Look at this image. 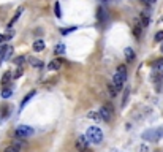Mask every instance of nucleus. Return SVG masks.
Masks as SVG:
<instances>
[{"mask_svg": "<svg viewBox=\"0 0 163 152\" xmlns=\"http://www.w3.org/2000/svg\"><path fill=\"white\" fill-rule=\"evenodd\" d=\"M86 138L89 139V143L100 144V143H102V139H103V132H102V128L97 127V125L89 127L87 132H86Z\"/></svg>", "mask_w": 163, "mask_h": 152, "instance_id": "obj_1", "label": "nucleus"}, {"mask_svg": "<svg viewBox=\"0 0 163 152\" xmlns=\"http://www.w3.org/2000/svg\"><path fill=\"white\" fill-rule=\"evenodd\" d=\"M127 81V67L125 65H119L117 67V71H116V75H114V79H112V84L117 87V91L120 92V89L122 86L125 84Z\"/></svg>", "mask_w": 163, "mask_h": 152, "instance_id": "obj_2", "label": "nucleus"}, {"mask_svg": "<svg viewBox=\"0 0 163 152\" xmlns=\"http://www.w3.org/2000/svg\"><path fill=\"white\" fill-rule=\"evenodd\" d=\"M163 138V127H157V128H150L143 133V139L147 141H159Z\"/></svg>", "mask_w": 163, "mask_h": 152, "instance_id": "obj_3", "label": "nucleus"}, {"mask_svg": "<svg viewBox=\"0 0 163 152\" xmlns=\"http://www.w3.org/2000/svg\"><path fill=\"white\" fill-rule=\"evenodd\" d=\"M33 133H35V132H33V128H32V127H27V125H19V127L14 130V136H16V138H21V139H25V138L32 136Z\"/></svg>", "mask_w": 163, "mask_h": 152, "instance_id": "obj_4", "label": "nucleus"}, {"mask_svg": "<svg viewBox=\"0 0 163 152\" xmlns=\"http://www.w3.org/2000/svg\"><path fill=\"white\" fill-rule=\"evenodd\" d=\"M98 114H100V117H102L103 121H111L112 114H114V109H112V105H111V103H105V105L102 106V108H100Z\"/></svg>", "mask_w": 163, "mask_h": 152, "instance_id": "obj_5", "label": "nucleus"}, {"mask_svg": "<svg viewBox=\"0 0 163 152\" xmlns=\"http://www.w3.org/2000/svg\"><path fill=\"white\" fill-rule=\"evenodd\" d=\"M11 52H13V48L11 46H7V44H0V65H2L3 60H7Z\"/></svg>", "mask_w": 163, "mask_h": 152, "instance_id": "obj_6", "label": "nucleus"}, {"mask_svg": "<svg viewBox=\"0 0 163 152\" xmlns=\"http://www.w3.org/2000/svg\"><path fill=\"white\" fill-rule=\"evenodd\" d=\"M76 148L79 152H87L89 151V139L86 136H78L76 139Z\"/></svg>", "mask_w": 163, "mask_h": 152, "instance_id": "obj_7", "label": "nucleus"}, {"mask_svg": "<svg viewBox=\"0 0 163 152\" xmlns=\"http://www.w3.org/2000/svg\"><path fill=\"white\" fill-rule=\"evenodd\" d=\"M11 79H13V75H11L10 71H7V73H5V75L2 76V81H0V84H2V87H5V89H7V87L10 86Z\"/></svg>", "mask_w": 163, "mask_h": 152, "instance_id": "obj_8", "label": "nucleus"}, {"mask_svg": "<svg viewBox=\"0 0 163 152\" xmlns=\"http://www.w3.org/2000/svg\"><path fill=\"white\" fill-rule=\"evenodd\" d=\"M62 64H64V60H62V59H55V60H52L51 64L48 65V68L51 70V71H55V70H59L60 67H62Z\"/></svg>", "mask_w": 163, "mask_h": 152, "instance_id": "obj_9", "label": "nucleus"}, {"mask_svg": "<svg viewBox=\"0 0 163 152\" xmlns=\"http://www.w3.org/2000/svg\"><path fill=\"white\" fill-rule=\"evenodd\" d=\"M22 11H24V8H22V7H21V8H18V11H16V14H14V16H13V18H11V21L8 22V25H7V27H8V29H11V27H13V25H14V22H16V21H18V19H19V16L22 14Z\"/></svg>", "mask_w": 163, "mask_h": 152, "instance_id": "obj_10", "label": "nucleus"}, {"mask_svg": "<svg viewBox=\"0 0 163 152\" xmlns=\"http://www.w3.org/2000/svg\"><path fill=\"white\" fill-rule=\"evenodd\" d=\"M125 59L128 60V64H132V62H135V59H136L135 51L132 48H125Z\"/></svg>", "mask_w": 163, "mask_h": 152, "instance_id": "obj_11", "label": "nucleus"}, {"mask_svg": "<svg viewBox=\"0 0 163 152\" xmlns=\"http://www.w3.org/2000/svg\"><path fill=\"white\" fill-rule=\"evenodd\" d=\"M139 19H141V27H147L149 25V13L147 11H143L141 16H139Z\"/></svg>", "mask_w": 163, "mask_h": 152, "instance_id": "obj_12", "label": "nucleus"}, {"mask_svg": "<svg viewBox=\"0 0 163 152\" xmlns=\"http://www.w3.org/2000/svg\"><path fill=\"white\" fill-rule=\"evenodd\" d=\"M44 46H46V44H44V41H43V40H37L35 43H33V51L40 52V51H43V49H44Z\"/></svg>", "mask_w": 163, "mask_h": 152, "instance_id": "obj_13", "label": "nucleus"}, {"mask_svg": "<svg viewBox=\"0 0 163 152\" xmlns=\"http://www.w3.org/2000/svg\"><path fill=\"white\" fill-rule=\"evenodd\" d=\"M27 60L32 64V67H35V68H41L43 67V62L41 60H38V59H35V57H27Z\"/></svg>", "mask_w": 163, "mask_h": 152, "instance_id": "obj_14", "label": "nucleus"}, {"mask_svg": "<svg viewBox=\"0 0 163 152\" xmlns=\"http://www.w3.org/2000/svg\"><path fill=\"white\" fill-rule=\"evenodd\" d=\"M65 51H67V46L64 43H59L57 46H55V49H54V52L57 54V55H62V54H65Z\"/></svg>", "mask_w": 163, "mask_h": 152, "instance_id": "obj_15", "label": "nucleus"}, {"mask_svg": "<svg viewBox=\"0 0 163 152\" xmlns=\"http://www.w3.org/2000/svg\"><path fill=\"white\" fill-rule=\"evenodd\" d=\"M154 70L159 73H163V59H159L154 62Z\"/></svg>", "mask_w": 163, "mask_h": 152, "instance_id": "obj_16", "label": "nucleus"}, {"mask_svg": "<svg viewBox=\"0 0 163 152\" xmlns=\"http://www.w3.org/2000/svg\"><path fill=\"white\" fill-rule=\"evenodd\" d=\"M33 95H35V91H32V92H30L29 95H27V97H25L24 100H22V103H21V109H24V108H25V105L29 103V100L33 97Z\"/></svg>", "mask_w": 163, "mask_h": 152, "instance_id": "obj_17", "label": "nucleus"}, {"mask_svg": "<svg viewBox=\"0 0 163 152\" xmlns=\"http://www.w3.org/2000/svg\"><path fill=\"white\" fill-rule=\"evenodd\" d=\"M25 60H27V59H25V55H19V57H16L13 62H14V65H16V67H21Z\"/></svg>", "mask_w": 163, "mask_h": 152, "instance_id": "obj_18", "label": "nucleus"}, {"mask_svg": "<svg viewBox=\"0 0 163 152\" xmlns=\"http://www.w3.org/2000/svg\"><path fill=\"white\" fill-rule=\"evenodd\" d=\"M54 14H55V18H62V13H60V3H59V2H55V3H54Z\"/></svg>", "mask_w": 163, "mask_h": 152, "instance_id": "obj_19", "label": "nucleus"}, {"mask_svg": "<svg viewBox=\"0 0 163 152\" xmlns=\"http://www.w3.org/2000/svg\"><path fill=\"white\" fill-rule=\"evenodd\" d=\"M108 89H109V95H111V97H116V95L119 94V91H117V87L114 86V84H109Z\"/></svg>", "mask_w": 163, "mask_h": 152, "instance_id": "obj_20", "label": "nucleus"}, {"mask_svg": "<svg viewBox=\"0 0 163 152\" xmlns=\"http://www.w3.org/2000/svg\"><path fill=\"white\" fill-rule=\"evenodd\" d=\"M11 94H13V91H11L10 87L3 89V91H2V98H10V97H11Z\"/></svg>", "mask_w": 163, "mask_h": 152, "instance_id": "obj_21", "label": "nucleus"}, {"mask_svg": "<svg viewBox=\"0 0 163 152\" xmlns=\"http://www.w3.org/2000/svg\"><path fill=\"white\" fill-rule=\"evenodd\" d=\"M133 33H135V37H136V38H139V37H141V25H139V24H136V25H135Z\"/></svg>", "mask_w": 163, "mask_h": 152, "instance_id": "obj_22", "label": "nucleus"}, {"mask_svg": "<svg viewBox=\"0 0 163 152\" xmlns=\"http://www.w3.org/2000/svg\"><path fill=\"white\" fill-rule=\"evenodd\" d=\"M3 152H19V148H16V146H8Z\"/></svg>", "mask_w": 163, "mask_h": 152, "instance_id": "obj_23", "label": "nucleus"}, {"mask_svg": "<svg viewBox=\"0 0 163 152\" xmlns=\"http://www.w3.org/2000/svg\"><path fill=\"white\" fill-rule=\"evenodd\" d=\"M11 37H13L11 33H10V35H0V44H3V43L7 41V40H10Z\"/></svg>", "mask_w": 163, "mask_h": 152, "instance_id": "obj_24", "label": "nucleus"}, {"mask_svg": "<svg viewBox=\"0 0 163 152\" xmlns=\"http://www.w3.org/2000/svg\"><path fill=\"white\" fill-rule=\"evenodd\" d=\"M155 41H163V30L155 33Z\"/></svg>", "mask_w": 163, "mask_h": 152, "instance_id": "obj_25", "label": "nucleus"}, {"mask_svg": "<svg viewBox=\"0 0 163 152\" xmlns=\"http://www.w3.org/2000/svg\"><path fill=\"white\" fill-rule=\"evenodd\" d=\"M73 30H76V27H70V29H62L60 33H62V35H67V33H70V32H73Z\"/></svg>", "mask_w": 163, "mask_h": 152, "instance_id": "obj_26", "label": "nucleus"}, {"mask_svg": "<svg viewBox=\"0 0 163 152\" xmlns=\"http://www.w3.org/2000/svg\"><path fill=\"white\" fill-rule=\"evenodd\" d=\"M21 75H22V67H18V70H16L14 71V79H16V78H21Z\"/></svg>", "mask_w": 163, "mask_h": 152, "instance_id": "obj_27", "label": "nucleus"}, {"mask_svg": "<svg viewBox=\"0 0 163 152\" xmlns=\"http://www.w3.org/2000/svg\"><path fill=\"white\" fill-rule=\"evenodd\" d=\"M90 117H92V119H102V117L98 116V112H93V111L89 112V119H90Z\"/></svg>", "mask_w": 163, "mask_h": 152, "instance_id": "obj_28", "label": "nucleus"}, {"mask_svg": "<svg viewBox=\"0 0 163 152\" xmlns=\"http://www.w3.org/2000/svg\"><path fill=\"white\" fill-rule=\"evenodd\" d=\"M127 100H128V89L125 91V95H123V100H122V106L127 105Z\"/></svg>", "mask_w": 163, "mask_h": 152, "instance_id": "obj_29", "label": "nucleus"}, {"mask_svg": "<svg viewBox=\"0 0 163 152\" xmlns=\"http://www.w3.org/2000/svg\"><path fill=\"white\" fill-rule=\"evenodd\" d=\"M143 2H144V3H149V5H152V3H155V2H157V0H143Z\"/></svg>", "mask_w": 163, "mask_h": 152, "instance_id": "obj_30", "label": "nucleus"}, {"mask_svg": "<svg viewBox=\"0 0 163 152\" xmlns=\"http://www.w3.org/2000/svg\"><path fill=\"white\" fill-rule=\"evenodd\" d=\"M160 51H162V52H163V43H162V46H160Z\"/></svg>", "mask_w": 163, "mask_h": 152, "instance_id": "obj_31", "label": "nucleus"}]
</instances>
